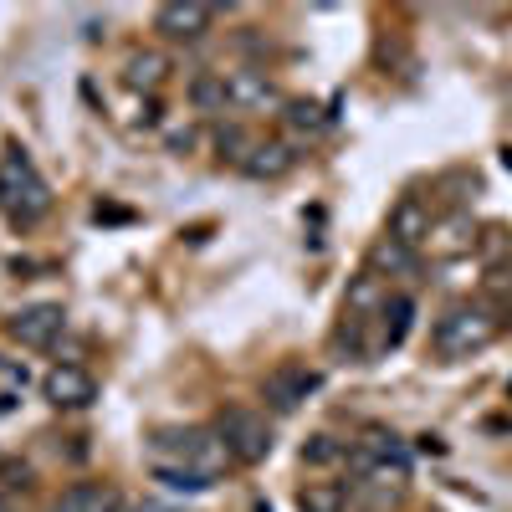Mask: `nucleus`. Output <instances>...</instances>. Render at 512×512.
<instances>
[{
  "label": "nucleus",
  "instance_id": "6e6552de",
  "mask_svg": "<svg viewBox=\"0 0 512 512\" xmlns=\"http://www.w3.org/2000/svg\"><path fill=\"white\" fill-rule=\"evenodd\" d=\"M210 21H216V6H205V0H164L154 11V31L169 41H200Z\"/></svg>",
  "mask_w": 512,
  "mask_h": 512
},
{
  "label": "nucleus",
  "instance_id": "1a4fd4ad",
  "mask_svg": "<svg viewBox=\"0 0 512 512\" xmlns=\"http://www.w3.org/2000/svg\"><path fill=\"white\" fill-rule=\"evenodd\" d=\"M62 328H67L62 303H31V308H21L11 318V338H16L21 349H52Z\"/></svg>",
  "mask_w": 512,
  "mask_h": 512
},
{
  "label": "nucleus",
  "instance_id": "393cba45",
  "mask_svg": "<svg viewBox=\"0 0 512 512\" xmlns=\"http://www.w3.org/2000/svg\"><path fill=\"white\" fill-rule=\"evenodd\" d=\"M0 512H6V502H0Z\"/></svg>",
  "mask_w": 512,
  "mask_h": 512
},
{
  "label": "nucleus",
  "instance_id": "f3484780",
  "mask_svg": "<svg viewBox=\"0 0 512 512\" xmlns=\"http://www.w3.org/2000/svg\"><path fill=\"white\" fill-rule=\"evenodd\" d=\"M349 507V487L344 482H308L297 492V512H344Z\"/></svg>",
  "mask_w": 512,
  "mask_h": 512
},
{
  "label": "nucleus",
  "instance_id": "4be33fe9",
  "mask_svg": "<svg viewBox=\"0 0 512 512\" xmlns=\"http://www.w3.org/2000/svg\"><path fill=\"white\" fill-rule=\"evenodd\" d=\"M216 149H221L231 164H241V159L251 154V139L241 134V128H221V134H216Z\"/></svg>",
  "mask_w": 512,
  "mask_h": 512
},
{
  "label": "nucleus",
  "instance_id": "4468645a",
  "mask_svg": "<svg viewBox=\"0 0 512 512\" xmlns=\"http://www.w3.org/2000/svg\"><path fill=\"white\" fill-rule=\"evenodd\" d=\"M384 277H374V272H359L354 282H349V297H344V318H359V323H369V313H379L384 308Z\"/></svg>",
  "mask_w": 512,
  "mask_h": 512
},
{
  "label": "nucleus",
  "instance_id": "dca6fc26",
  "mask_svg": "<svg viewBox=\"0 0 512 512\" xmlns=\"http://www.w3.org/2000/svg\"><path fill=\"white\" fill-rule=\"evenodd\" d=\"M113 502H118V492H113V487L77 482V487H67V492L57 497V507H52V512H108Z\"/></svg>",
  "mask_w": 512,
  "mask_h": 512
},
{
  "label": "nucleus",
  "instance_id": "7ed1b4c3",
  "mask_svg": "<svg viewBox=\"0 0 512 512\" xmlns=\"http://www.w3.org/2000/svg\"><path fill=\"white\" fill-rule=\"evenodd\" d=\"M497 333H502L497 308H487V303H456L436 323V354L441 359H472V354H482L492 344Z\"/></svg>",
  "mask_w": 512,
  "mask_h": 512
},
{
  "label": "nucleus",
  "instance_id": "0eeeda50",
  "mask_svg": "<svg viewBox=\"0 0 512 512\" xmlns=\"http://www.w3.org/2000/svg\"><path fill=\"white\" fill-rule=\"evenodd\" d=\"M41 395H47V405H57V410H82V405L98 400V379L82 364H52L47 379H41Z\"/></svg>",
  "mask_w": 512,
  "mask_h": 512
},
{
  "label": "nucleus",
  "instance_id": "a211bd4d",
  "mask_svg": "<svg viewBox=\"0 0 512 512\" xmlns=\"http://www.w3.org/2000/svg\"><path fill=\"white\" fill-rule=\"evenodd\" d=\"M190 103H195L200 113H226V108H231V98H226V72L195 77V82H190Z\"/></svg>",
  "mask_w": 512,
  "mask_h": 512
},
{
  "label": "nucleus",
  "instance_id": "f257e3e1",
  "mask_svg": "<svg viewBox=\"0 0 512 512\" xmlns=\"http://www.w3.org/2000/svg\"><path fill=\"white\" fill-rule=\"evenodd\" d=\"M47 210H52V185L41 180L36 159L21 144H6V154H0V216L16 231H31Z\"/></svg>",
  "mask_w": 512,
  "mask_h": 512
},
{
  "label": "nucleus",
  "instance_id": "f8f14e48",
  "mask_svg": "<svg viewBox=\"0 0 512 512\" xmlns=\"http://www.w3.org/2000/svg\"><path fill=\"white\" fill-rule=\"evenodd\" d=\"M297 164V154H292V144H282V139H267V144H251V154L241 159V169L251 180H282L287 169Z\"/></svg>",
  "mask_w": 512,
  "mask_h": 512
},
{
  "label": "nucleus",
  "instance_id": "9d476101",
  "mask_svg": "<svg viewBox=\"0 0 512 512\" xmlns=\"http://www.w3.org/2000/svg\"><path fill=\"white\" fill-rule=\"evenodd\" d=\"M431 231H436V221H431V205H425L420 195H400L390 205V226H384V236H390V241L420 251L425 241H431Z\"/></svg>",
  "mask_w": 512,
  "mask_h": 512
},
{
  "label": "nucleus",
  "instance_id": "f03ea898",
  "mask_svg": "<svg viewBox=\"0 0 512 512\" xmlns=\"http://www.w3.org/2000/svg\"><path fill=\"white\" fill-rule=\"evenodd\" d=\"M149 451H154V466H185V472H200L210 482L231 466L221 431H205V425H169V431H154Z\"/></svg>",
  "mask_w": 512,
  "mask_h": 512
},
{
  "label": "nucleus",
  "instance_id": "b1692460",
  "mask_svg": "<svg viewBox=\"0 0 512 512\" xmlns=\"http://www.w3.org/2000/svg\"><path fill=\"white\" fill-rule=\"evenodd\" d=\"M0 477H6V456H0Z\"/></svg>",
  "mask_w": 512,
  "mask_h": 512
},
{
  "label": "nucleus",
  "instance_id": "ddd939ff",
  "mask_svg": "<svg viewBox=\"0 0 512 512\" xmlns=\"http://www.w3.org/2000/svg\"><path fill=\"white\" fill-rule=\"evenodd\" d=\"M415 267H420V256H415L410 246L390 241V236H379V241L369 246V272H374V277H410Z\"/></svg>",
  "mask_w": 512,
  "mask_h": 512
},
{
  "label": "nucleus",
  "instance_id": "20e7f679",
  "mask_svg": "<svg viewBox=\"0 0 512 512\" xmlns=\"http://www.w3.org/2000/svg\"><path fill=\"white\" fill-rule=\"evenodd\" d=\"M216 431H221L231 461H241V466H262V461L272 456V425H267V415H256V410H246V405H231V410L216 420Z\"/></svg>",
  "mask_w": 512,
  "mask_h": 512
},
{
  "label": "nucleus",
  "instance_id": "39448f33",
  "mask_svg": "<svg viewBox=\"0 0 512 512\" xmlns=\"http://www.w3.org/2000/svg\"><path fill=\"white\" fill-rule=\"evenodd\" d=\"M318 384H323V374L308 369V364H277V369L267 374V384H262V400H267L277 415H292L297 405L318 390Z\"/></svg>",
  "mask_w": 512,
  "mask_h": 512
},
{
  "label": "nucleus",
  "instance_id": "aec40b11",
  "mask_svg": "<svg viewBox=\"0 0 512 512\" xmlns=\"http://www.w3.org/2000/svg\"><path fill=\"white\" fill-rule=\"evenodd\" d=\"M338 456H349V446L338 441V436H328V431H318V436L303 441V466H333Z\"/></svg>",
  "mask_w": 512,
  "mask_h": 512
},
{
  "label": "nucleus",
  "instance_id": "423d86ee",
  "mask_svg": "<svg viewBox=\"0 0 512 512\" xmlns=\"http://www.w3.org/2000/svg\"><path fill=\"white\" fill-rule=\"evenodd\" d=\"M226 98H231V108H241V113H277V108H287L282 88H277L262 67L231 72V77H226Z\"/></svg>",
  "mask_w": 512,
  "mask_h": 512
},
{
  "label": "nucleus",
  "instance_id": "2eb2a0df",
  "mask_svg": "<svg viewBox=\"0 0 512 512\" xmlns=\"http://www.w3.org/2000/svg\"><path fill=\"white\" fill-rule=\"evenodd\" d=\"M164 77H169V57L164 52H134V57L123 62V82L134 93H154Z\"/></svg>",
  "mask_w": 512,
  "mask_h": 512
},
{
  "label": "nucleus",
  "instance_id": "9b49d317",
  "mask_svg": "<svg viewBox=\"0 0 512 512\" xmlns=\"http://www.w3.org/2000/svg\"><path fill=\"white\" fill-rule=\"evenodd\" d=\"M379 349H400L410 328H415V297L410 292H390L384 297V308H379Z\"/></svg>",
  "mask_w": 512,
  "mask_h": 512
},
{
  "label": "nucleus",
  "instance_id": "412c9836",
  "mask_svg": "<svg viewBox=\"0 0 512 512\" xmlns=\"http://www.w3.org/2000/svg\"><path fill=\"white\" fill-rule=\"evenodd\" d=\"M154 482H159L164 492H210V477L185 472V466H154Z\"/></svg>",
  "mask_w": 512,
  "mask_h": 512
},
{
  "label": "nucleus",
  "instance_id": "5701e85b",
  "mask_svg": "<svg viewBox=\"0 0 512 512\" xmlns=\"http://www.w3.org/2000/svg\"><path fill=\"white\" fill-rule=\"evenodd\" d=\"M108 512H139V507H134V502H128V497H118V502H113Z\"/></svg>",
  "mask_w": 512,
  "mask_h": 512
},
{
  "label": "nucleus",
  "instance_id": "6ab92c4d",
  "mask_svg": "<svg viewBox=\"0 0 512 512\" xmlns=\"http://www.w3.org/2000/svg\"><path fill=\"white\" fill-rule=\"evenodd\" d=\"M282 123L292 128L297 139H313V134H323V128H328V113L318 103H308V98H297V103L282 108Z\"/></svg>",
  "mask_w": 512,
  "mask_h": 512
}]
</instances>
